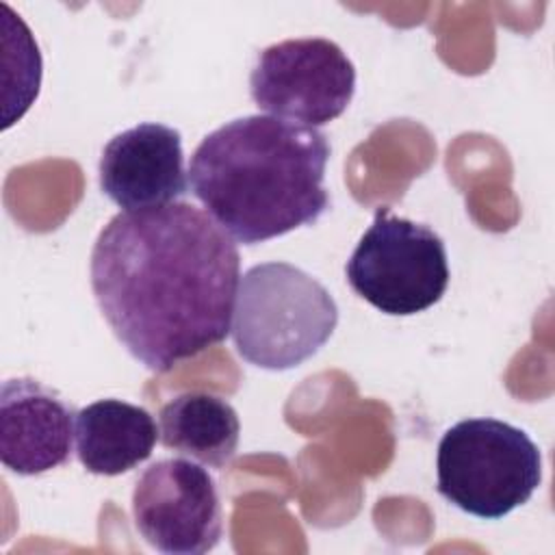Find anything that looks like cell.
I'll use <instances>...</instances> for the list:
<instances>
[{
  "label": "cell",
  "mask_w": 555,
  "mask_h": 555,
  "mask_svg": "<svg viewBox=\"0 0 555 555\" xmlns=\"http://www.w3.org/2000/svg\"><path fill=\"white\" fill-rule=\"evenodd\" d=\"M345 275L373 308L395 317L416 314L438 304L449 286L447 247L431 228L382 206L351 251Z\"/></svg>",
  "instance_id": "cell-5"
},
{
  "label": "cell",
  "mask_w": 555,
  "mask_h": 555,
  "mask_svg": "<svg viewBox=\"0 0 555 555\" xmlns=\"http://www.w3.org/2000/svg\"><path fill=\"white\" fill-rule=\"evenodd\" d=\"M132 518L143 540L160 553L202 555L223 533L217 486L206 468L191 460H158L132 490Z\"/></svg>",
  "instance_id": "cell-7"
},
{
  "label": "cell",
  "mask_w": 555,
  "mask_h": 555,
  "mask_svg": "<svg viewBox=\"0 0 555 555\" xmlns=\"http://www.w3.org/2000/svg\"><path fill=\"white\" fill-rule=\"evenodd\" d=\"M74 408L33 377L7 379L0 388V460L30 477L63 466L72 455Z\"/></svg>",
  "instance_id": "cell-9"
},
{
  "label": "cell",
  "mask_w": 555,
  "mask_h": 555,
  "mask_svg": "<svg viewBox=\"0 0 555 555\" xmlns=\"http://www.w3.org/2000/svg\"><path fill=\"white\" fill-rule=\"evenodd\" d=\"M330 141L271 115L232 119L202 139L189 165L193 195L238 243L256 245L314 223L327 208Z\"/></svg>",
  "instance_id": "cell-2"
},
{
  "label": "cell",
  "mask_w": 555,
  "mask_h": 555,
  "mask_svg": "<svg viewBox=\"0 0 555 555\" xmlns=\"http://www.w3.org/2000/svg\"><path fill=\"white\" fill-rule=\"evenodd\" d=\"M238 280L234 238L186 202L117 212L91 249V288L106 323L154 373L228 336Z\"/></svg>",
  "instance_id": "cell-1"
},
{
  "label": "cell",
  "mask_w": 555,
  "mask_h": 555,
  "mask_svg": "<svg viewBox=\"0 0 555 555\" xmlns=\"http://www.w3.org/2000/svg\"><path fill=\"white\" fill-rule=\"evenodd\" d=\"M156 438L152 414L121 399H100L76 414V453L93 475L132 470L152 455Z\"/></svg>",
  "instance_id": "cell-10"
},
{
  "label": "cell",
  "mask_w": 555,
  "mask_h": 555,
  "mask_svg": "<svg viewBox=\"0 0 555 555\" xmlns=\"http://www.w3.org/2000/svg\"><path fill=\"white\" fill-rule=\"evenodd\" d=\"M100 186L124 210H145L176 202L189 189L182 137L156 121L115 134L100 156Z\"/></svg>",
  "instance_id": "cell-8"
},
{
  "label": "cell",
  "mask_w": 555,
  "mask_h": 555,
  "mask_svg": "<svg viewBox=\"0 0 555 555\" xmlns=\"http://www.w3.org/2000/svg\"><path fill=\"white\" fill-rule=\"evenodd\" d=\"M249 91L256 106L271 117L317 128L340 117L349 106L356 67L330 39H286L258 54Z\"/></svg>",
  "instance_id": "cell-6"
},
{
  "label": "cell",
  "mask_w": 555,
  "mask_h": 555,
  "mask_svg": "<svg viewBox=\"0 0 555 555\" xmlns=\"http://www.w3.org/2000/svg\"><path fill=\"white\" fill-rule=\"evenodd\" d=\"M160 442L199 464L223 468L236 453L241 423L221 397L189 390L160 408Z\"/></svg>",
  "instance_id": "cell-11"
},
{
  "label": "cell",
  "mask_w": 555,
  "mask_h": 555,
  "mask_svg": "<svg viewBox=\"0 0 555 555\" xmlns=\"http://www.w3.org/2000/svg\"><path fill=\"white\" fill-rule=\"evenodd\" d=\"M438 492L457 509L496 520L525 505L542 481L538 444L499 418H466L438 444Z\"/></svg>",
  "instance_id": "cell-4"
},
{
  "label": "cell",
  "mask_w": 555,
  "mask_h": 555,
  "mask_svg": "<svg viewBox=\"0 0 555 555\" xmlns=\"http://www.w3.org/2000/svg\"><path fill=\"white\" fill-rule=\"evenodd\" d=\"M336 323L330 291L295 264H254L238 280L230 330L238 356L258 369L299 366L330 340Z\"/></svg>",
  "instance_id": "cell-3"
}]
</instances>
